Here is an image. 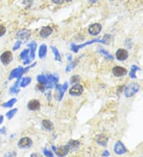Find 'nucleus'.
<instances>
[{"instance_id":"obj_9","label":"nucleus","mask_w":143,"mask_h":157,"mask_svg":"<svg viewBox=\"0 0 143 157\" xmlns=\"http://www.w3.org/2000/svg\"><path fill=\"white\" fill-rule=\"evenodd\" d=\"M13 60V55L10 51H6L4 52L0 56V60L3 63L4 65H7L9 64Z\"/></svg>"},{"instance_id":"obj_17","label":"nucleus","mask_w":143,"mask_h":157,"mask_svg":"<svg viewBox=\"0 0 143 157\" xmlns=\"http://www.w3.org/2000/svg\"><path fill=\"white\" fill-rule=\"evenodd\" d=\"M53 28L51 26H45L40 31V36L41 38H46L53 33Z\"/></svg>"},{"instance_id":"obj_23","label":"nucleus","mask_w":143,"mask_h":157,"mask_svg":"<svg viewBox=\"0 0 143 157\" xmlns=\"http://www.w3.org/2000/svg\"><path fill=\"white\" fill-rule=\"evenodd\" d=\"M21 81V78H18V80L15 82L14 85L12 86L10 88V93L12 94H18L19 92V89H18V85H19V83Z\"/></svg>"},{"instance_id":"obj_44","label":"nucleus","mask_w":143,"mask_h":157,"mask_svg":"<svg viewBox=\"0 0 143 157\" xmlns=\"http://www.w3.org/2000/svg\"><path fill=\"white\" fill-rule=\"evenodd\" d=\"M88 1H89L91 3H97L99 0H88Z\"/></svg>"},{"instance_id":"obj_42","label":"nucleus","mask_w":143,"mask_h":157,"mask_svg":"<svg viewBox=\"0 0 143 157\" xmlns=\"http://www.w3.org/2000/svg\"><path fill=\"white\" fill-rule=\"evenodd\" d=\"M103 155V156H110V152H109L107 150H105Z\"/></svg>"},{"instance_id":"obj_24","label":"nucleus","mask_w":143,"mask_h":157,"mask_svg":"<svg viewBox=\"0 0 143 157\" xmlns=\"http://www.w3.org/2000/svg\"><path fill=\"white\" fill-rule=\"evenodd\" d=\"M32 79L30 77H24L22 78V80L20 81V87H26L31 83Z\"/></svg>"},{"instance_id":"obj_45","label":"nucleus","mask_w":143,"mask_h":157,"mask_svg":"<svg viewBox=\"0 0 143 157\" xmlns=\"http://www.w3.org/2000/svg\"><path fill=\"white\" fill-rule=\"evenodd\" d=\"M3 116H2V115H1V116H0V125L3 123Z\"/></svg>"},{"instance_id":"obj_31","label":"nucleus","mask_w":143,"mask_h":157,"mask_svg":"<svg viewBox=\"0 0 143 157\" xmlns=\"http://www.w3.org/2000/svg\"><path fill=\"white\" fill-rule=\"evenodd\" d=\"M111 34H106L104 35V37L103 38L102 41H103V44H110V42L111 41Z\"/></svg>"},{"instance_id":"obj_41","label":"nucleus","mask_w":143,"mask_h":157,"mask_svg":"<svg viewBox=\"0 0 143 157\" xmlns=\"http://www.w3.org/2000/svg\"><path fill=\"white\" fill-rule=\"evenodd\" d=\"M30 157H42V156L39 153H32Z\"/></svg>"},{"instance_id":"obj_43","label":"nucleus","mask_w":143,"mask_h":157,"mask_svg":"<svg viewBox=\"0 0 143 157\" xmlns=\"http://www.w3.org/2000/svg\"><path fill=\"white\" fill-rule=\"evenodd\" d=\"M5 129H6L5 128L1 129H0V133H5V132H6V130H5Z\"/></svg>"},{"instance_id":"obj_40","label":"nucleus","mask_w":143,"mask_h":157,"mask_svg":"<svg viewBox=\"0 0 143 157\" xmlns=\"http://www.w3.org/2000/svg\"><path fill=\"white\" fill-rule=\"evenodd\" d=\"M52 2L55 4H61L64 2V0H52Z\"/></svg>"},{"instance_id":"obj_2","label":"nucleus","mask_w":143,"mask_h":157,"mask_svg":"<svg viewBox=\"0 0 143 157\" xmlns=\"http://www.w3.org/2000/svg\"><path fill=\"white\" fill-rule=\"evenodd\" d=\"M96 42L103 44L102 39H94V40H91V41H87V42H85V43L84 44H72V45H71V49H72L73 52L76 53L80 49H83L84 47L87 46L88 44H91L96 43Z\"/></svg>"},{"instance_id":"obj_4","label":"nucleus","mask_w":143,"mask_h":157,"mask_svg":"<svg viewBox=\"0 0 143 157\" xmlns=\"http://www.w3.org/2000/svg\"><path fill=\"white\" fill-rule=\"evenodd\" d=\"M53 149L55 151L56 155H57L59 157H64L68 153L69 151V147L68 145H63V146H60L58 148H55L54 146L52 147Z\"/></svg>"},{"instance_id":"obj_49","label":"nucleus","mask_w":143,"mask_h":157,"mask_svg":"<svg viewBox=\"0 0 143 157\" xmlns=\"http://www.w3.org/2000/svg\"><path fill=\"white\" fill-rule=\"evenodd\" d=\"M111 1H114V0H111Z\"/></svg>"},{"instance_id":"obj_36","label":"nucleus","mask_w":143,"mask_h":157,"mask_svg":"<svg viewBox=\"0 0 143 157\" xmlns=\"http://www.w3.org/2000/svg\"><path fill=\"white\" fill-rule=\"evenodd\" d=\"M4 157H16V152L15 151H9L5 154Z\"/></svg>"},{"instance_id":"obj_14","label":"nucleus","mask_w":143,"mask_h":157,"mask_svg":"<svg viewBox=\"0 0 143 157\" xmlns=\"http://www.w3.org/2000/svg\"><path fill=\"white\" fill-rule=\"evenodd\" d=\"M129 53L127 50L124 49H119L117 50L116 52V58L118 60L124 61L126 59L128 58Z\"/></svg>"},{"instance_id":"obj_35","label":"nucleus","mask_w":143,"mask_h":157,"mask_svg":"<svg viewBox=\"0 0 143 157\" xmlns=\"http://www.w3.org/2000/svg\"><path fill=\"white\" fill-rule=\"evenodd\" d=\"M6 32V29L5 26H0V37H3V35L5 34Z\"/></svg>"},{"instance_id":"obj_19","label":"nucleus","mask_w":143,"mask_h":157,"mask_svg":"<svg viewBox=\"0 0 143 157\" xmlns=\"http://www.w3.org/2000/svg\"><path fill=\"white\" fill-rule=\"evenodd\" d=\"M96 141L101 146H106L107 144L108 137L106 135H103V134L98 135L96 137Z\"/></svg>"},{"instance_id":"obj_12","label":"nucleus","mask_w":143,"mask_h":157,"mask_svg":"<svg viewBox=\"0 0 143 157\" xmlns=\"http://www.w3.org/2000/svg\"><path fill=\"white\" fill-rule=\"evenodd\" d=\"M114 151L115 152V154L123 155L125 154L126 152V148L124 144L121 141H117L115 143V144H114Z\"/></svg>"},{"instance_id":"obj_25","label":"nucleus","mask_w":143,"mask_h":157,"mask_svg":"<svg viewBox=\"0 0 143 157\" xmlns=\"http://www.w3.org/2000/svg\"><path fill=\"white\" fill-rule=\"evenodd\" d=\"M51 49H52L53 54H54L56 60H57V61L61 60V54H60V52H59L58 49H57V48L55 46H52L51 47Z\"/></svg>"},{"instance_id":"obj_34","label":"nucleus","mask_w":143,"mask_h":157,"mask_svg":"<svg viewBox=\"0 0 143 157\" xmlns=\"http://www.w3.org/2000/svg\"><path fill=\"white\" fill-rule=\"evenodd\" d=\"M23 4L26 6V8L29 9L32 6L33 0H23Z\"/></svg>"},{"instance_id":"obj_21","label":"nucleus","mask_w":143,"mask_h":157,"mask_svg":"<svg viewBox=\"0 0 143 157\" xmlns=\"http://www.w3.org/2000/svg\"><path fill=\"white\" fill-rule=\"evenodd\" d=\"M47 54V46L45 44H42L40 48H39V53H38V56L41 59L45 58Z\"/></svg>"},{"instance_id":"obj_15","label":"nucleus","mask_w":143,"mask_h":157,"mask_svg":"<svg viewBox=\"0 0 143 157\" xmlns=\"http://www.w3.org/2000/svg\"><path fill=\"white\" fill-rule=\"evenodd\" d=\"M113 74L114 76L116 77H122V76H125L127 74V70L123 67H119V66H116L113 68Z\"/></svg>"},{"instance_id":"obj_30","label":"nucleus","mask_w":143,"mask_h":157,"mask_svg":"<svg viewBox=\"0 0 143 157\" xmlns=\"http://www.w3.org/2000/svg\"><path fill=\"white\" fill-rule=\"evenodd\" d=\"M18 112V109L17 108H15V109H13L11 110L8 111L6 114V117L8 118V119H11L13 117L15 116L16 113Z\"/></svg>"},{"instance_id":"obj_29","label":"nucleus","mask_w":143,"mask_h":157,"mask_svg":"<svg viewBox=\"0 0 143 157\" xmlns=\"http://www.w3.org/2000/svg\"><path fill=\"white\" fill-rule=\"evenodd\" d=\"M17 102V99H10L8 102H5V103H3V106L5 108H10V107H12Z\"/></svg>"},{"instance_id":"obj_10","label":"nucleus","mask_w":143,"mask_h":157,"mask_svg":"<svg viewBox=\"0 0 143 157\" xmlns=\"http://www.w3.org/2000/svg\"><path fill=\"white\" fill-rule=\"evenodd\" d=\"M31 36V33L28 29H22L19 32H18L17 35H16V38H18V40L20 41H27Z\"/></svg>"},{"instance_id":"obj_32","label":"nucleus","mask_w":143,"mask_h":157,"mask_svg":"<svg viewBox=\"0 0 143 157\" xmlns=\"http://www.w3.org/2000/svg\"><path fill=\"white\" fill-rule=\"evenodd\" d=\"M77 63H78V60H76V62H75V61H73V62L72 61L70 64L68 65L67 67H66V69H65V71H66L67 72H70L71 70L73 69L74 67H76V64H77Z\"/></svg>"},{"instance_id":"obj_26","label":"nucleus","mask_w":143,"mask_h":157,"mask_svg":"<svg viewBox=\"0 0 143 157\" xmlns=\"http://www.w3.org/2000/svg\"><path fill=\"white\" fill-rule=\"evenodd\" d=\"M37 80L38 81V83L41 85H44L45 87L46 86L47 84V77L44 75H39L37 77Z\"/></svg>"},{"instance_id":"obj_5","label":"nucleus","mask_w":143,"mask_h":157,"mask_svg":"<svg viewBox=\"0 0 143 157\" xmlns=\"http://www.w3.org/2000/svg\"><path fill=\"white\" fill-rule=\"evenodd\" d=\"M33 144L32 140L29 137H22V139L19 140L18 143V146L21 149H27L29 148Z\"/></svg>"},{"instance_id":"obj_39","label":"nucleus","mask_w":143,"mask_h":157,"mask_svg":"<svg viewBox=\"0 0 143 157\" xmlns=\"http://www.w3.org/2000/svg\"><path fill=\"white\" fill-rule=\"evenodd\" d=\"M45 87L44 85H41L39 83V84L38 85V87H36V88H37V89H38V90H40L41 91H43V90H45Z\"/></svg>"},{"instance_id":"obj_27","label":"nucleus","mask_w":143,"mask_h":157,"mask_svg":"<svg viewBox=\"0 0 143 157\" xmlns=\"http://www.w3.org/2000/svg\"><path fill=\"white\" fill-rule=\"evenodd\" d=\"M69 148H73V149H75V148H77L79 147L80 145V142L79 140H71L68 141L67 144Z\"/></svg>"},{"instance_id":"obj_47","label":"nucleus","mask_w":143,"mask_h":157,"mask_svg":"<svg viewBox=\"0 0 143 157\" xmlns=\"http://www.w3.org/2000/svg\"><path fill=\"white\" fill-rule=\"evenodd\" d=\"M65 1H66L67 3H70L71 1H73V0H65Z\"/></svg>"},{"instance_id":"obj_33","label":"nucleus","mask_w":143,"mask_h":157,"mask_svg":"<svg viewBox=\"0 0 143 157\" xmlns=\"http://www.w3.org/2000/svg\"><path fill=\"white\" fill-rule=\"evenodd\" d=\"M80 77L79 76H76H76H73L71 77L70 83L72 84H77L80 82Z\"/></svg>"},{"instance_id":"obj_48","label":"nucleus","mask_w":143,"mask_h":157,"mask_svg":"<svg viewBox=\"0 0 143 157\" xmlns=\"http://www.w3.org/2000/svg\"><path fill=\"white\" fill-rule=\"evenodd\" d=\"M50 157H54V156H53V155L52 154V155H50Z\"/></svg>"},{"instance_id":"obj_8","label":"nucleus","mask_w":143,"mask_h":157,"mask_svg":"<svg viewBox=\"0 0 143 157\" xmlns=\"http://www.w3.org/2000/svg\"><path fill=\"white\" fill-rule=\"evenodd\" d=\"M102 31V26L99 23H94L88 28V33L91 36H97Z\"/></svg>"},{"instance_id":"obj_18","label":"nucleus","mask_w":143,"mask_h":157,"mask_svg":"<svg viewBox=\"0 0 143 157\" xmlns=\"http://www.w3.org/2000/svg\"><path fill=\"white\" fill-rule=\"evenodd\" d=\"M29 56V49H24L22 52H21L20 58L23 60L24 64H28L30 63Z\"/></svg>"},{"instance_id":"obj_11","label":"nucleus","mask_w":143,"mask_h":157,"mask_svg":"<svg viewBox=\"0 0 143 157\" xmlns=\"http://www.w3.org/2000/svg\"><path fill=\"white\" fill-rule=\"evenodd\" d=\"M23 75V67L22 66L16 67L14 70H12L10 74L9 79H12V78H21V76Z\"/></svg>"},{"instance_id":"obj_28","label":"nucleus","mask_w":143,"mask_h":157,"mask_svg":"<svg viewBox=\"0 0 143 157\" xmlns=\"http://www.w3.org/2000/svg\"><path fill=\"white\" fill-rule=\"evenodd\" d=\"M140 67H138L137 66H136V65H132L131 71H130V76L132 78H136L137 76L135 75V72H136V71H140Z\"/></svg>"},{"instance_id":"obj_3","label":"nucleus","mask_w":143,"mask_h":157,"mask_svg":"<svg viewBox=\"0 0 143 157\" xmlns=\"http://www.w3.org/2000/svg\"><path fill=\"white\" fill-rule=\"evenodd\" d=\"M47 77V84L45 86V88L47 89H51L55 86L57 82H58V76L56 74H49Z\"/></svg>"},{"instance_id":"obj_13","label":"nucleus","mask_w":143,"mask_h":157,"mask_svg":"<svg viewBox=\"0 0 143 157\" xmlns=\"http://www.w3.org/2000/svg\"><path fill=\"white\" fill-rule=\"evenodd\" d=\"M27 108L29 109V110L37 111L38 110H40V108H41V103H40V102H39L38 100H37V99H33V100H30V101L28 102Z\"/></svg>"},{"instance_id":"obj_38","label":"nucleus","mask_w":143,"mask_h":157,"mask_svg":"<svg viewBox=\"0 0 143 157\" xmlns=\"http://www.w3.org/2000/svg\"><path fill=\"white\" fill-rule=\"evenodd\" d=\"M43 153H44V155H45L46 156L50 157V155H52L53 153L51 152L50 151H49V150H47L46 148H43Z\"/></svg>"},{"instance_id":"obj_6","label":"nucleus","mask_w":143,"mask_h":157,"mask_svg":"<svg viewBox=\"0 0 143 157\" xmlns=\"http://www.w3.org/2000/svg\"><path fill=\"white\" fill-rule=\"evenodd\" d=\"M84 92V87L81 84L77 83V84L73 85L69 90V94L72 96H80Z\"/></svg>"},{"instance_id":"obj_22","label":"nucleus","mask_w":143,"mask_h":157,"mask_svg":"<svg viewBox=\"0 0 143 157\" xmlns=\"http://www.w3.org/2000/svg\"><path fill=\"white\" fill-rule=\"evenodd\" d=\"M98 51H99V53L103 54V55L104 56H106V57L107 59H109V60H114V56L111 55V53L108 52V51H107V50L104 49L103 48H102V47L98 48Z\"/></svg>"},{"instance_id":"obj_1","label":"nucleus","mask_w":143,"mask_h":157,"mask_svg":"<svg viewBox=\"0 0 143 157\" xmlns=\"http://www.w3.org/2000/svg\"><path fill=\"white\" fill-rule=\"evenodd\" d=\"M139 85L137 83H132L126 87L125 90H124V94L126 98H130L133 95H134L135 94L137 93V91L139 90Z\"/></svg>"},{"instance_id":"obj_20","label":"nucleus","mask_w":143,"mask_h":157,"mask_svg":"<svg viewBox=\"0 0 143 157\" xmlns=\"http://www.w3.org/2000/svg\"><path fill=\"white\" fill-rule=\"evenodd\" d=\"M41 124H42V126L43 128L45 129V130L51 131L53 130V128H54V125H53V123L50 120L45 119L41 122Z\"/></svg>"},{"instance_id":"obj_37","label":"nucleus","mask_w":143,"mask_h":157,"mask_svg":"<svg viewBox=\"0 0 143 157\" xmlns=\"http://www.w3.org/2000/svg\"><path fill=\"white\" fill-rule=\"evenodd\" d=\"M21 44H22V41H18L16 43H15V44L14 45V48H13V49L15 50H17L19 48H20Z\"/></svg>"},{"instance_id":"obj_46","label":"nucleus","mask_w":143,"mask_h":157,"mask_svg":"<svg viewBox=\"0 0 143 157\" xmlns=\"http://www.w3.org/2000/svg\"><path fill=\"white\" fill-rule=\"evenodd\" d=\"M68 60H69L70 62H72V56L71 55L68 56Z\"/></svg>"},{"instance_id":"obj_7","label":"nucleus","mask_w":143,"mask_h":157,"mask_svg":"<svg viewBox=\"0 0 143 157\" xmlns=\"http://www.w3.org/2000/svg\"><path fill=\"white\" fill-rule=\"evenodd\" d=\"M55 88L56 90L58 92V101H61L63 99L64 93L68 89V83L65 82L63 85H60L58 83H57L55 85Z\"/></svg>"},{"instance_id":"obj_16","label":"nucleus","mask_w":143,"mask_h":157,"mask_svg":"<svg viewBox=\"0 0 143 157\" xmlns=\"http://www.w3.org/2000/svg\"><path fill=\"white\" fill-rule=\"evenodd\" d=\"M28 47L29 49V59L30 62L34 60L35 58V52L37 49V43L35 41H31L30 43L28 44Z\"/></svg>"}]
</instances>
